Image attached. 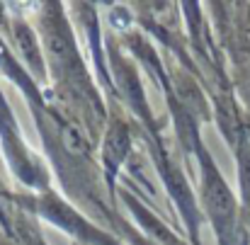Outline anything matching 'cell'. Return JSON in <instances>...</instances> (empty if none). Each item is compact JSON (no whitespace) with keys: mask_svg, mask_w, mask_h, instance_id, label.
Segmentation results:
<instances>
[{"mask_svg":"<svg viewBox=\"0 0 250 245\" xmlns=\"http://www.w3.org/2000/svg\"><path fill=\"white\" fill-rule=\"evenodd\" d=\"M12 39H15V46H17V51L22 54L24 63L34 71V76H44L42 46H39V41H37L34 32H32L27 24L17 22V24H12Z\"/></svg>","mask_w":250,"mask_h":245,"instance_id":"277c9868","label":"cell"},{"mask_svg":"<svg viewBox=\"0 0 250 245\" xmlns=\"http://www.w3.org/2000/svg\"><path fill=\"white\" fill-rule=\"evenodd\" d=\"M202 199L221 245H231V241L236 238V199L224 177L219 175V170L204 156V151H202Z\"/></svg>","mask_w":250,"mask_h":245,"instance_id":"6da1fadb","label":"cell"},{"mask_svg":"<svg viewBox=\"0 0 250 245\" xmlns=\"http://www.w3.org/2000/svg\"><path fill=\"white\" fill-rule=\"evenodd\" d=\"M0 73H2V76H7L10 81H15L20 87H24V90L29 92V97H34V95H37L34 82L29 81V76H27L24 66H22V63H17V59L12 56V51L7 49V44L2 41V37H0Z\"/></svg>","mask_w":250,"mask_h":245,"instance_id":"5b68a950","label":"cell"},{"mask_svg":"<svg viewBox=\"0 0 250 245\" xmlns=\"http://www.w3.org/2000/svg\"><path fill=\"white\" fill-rule=\"evenodd\" d=\"M238 170H241L243 199H246V206L250 209V143L248 141H241V146H238Z\"/></svg>","mask_w":250,"mask_h":245,"instance_id":"8992f818","label":"cell"},{"mask_svg":"<svg viewBox=\"0 0 250 245\" xmlns=\"http://www.w3.org/2000/svg\"><path fill=\"white\" fill-rule=\"evenodd\" d=\"M44 46H46V59L54 66L56 73H63V78H78L81 68V56L73 41V34L63 20V15L56 7V15L44 17Z\"/></svg>","mask_w":250,"mask_h":245,"instance_id":"7a4b0ae2","label":"cell"},{"mask_svg":"<svg viewBox=\"0 0 250 245\" xmlns=\"http://www.w3.org/2000/svg\"><path fill=\"white\" fill-rule=\"evenodd\" d=\"M129 148H131V134H129V129L122 122H114L107 129L104 141H102V165H104V172H107L109 182L114 180L119 165L126 161Z\"/></svg>","mask_w":250,"mask_h":245,"instance_id":"3957f363","label":"cell"}]
</instances>
